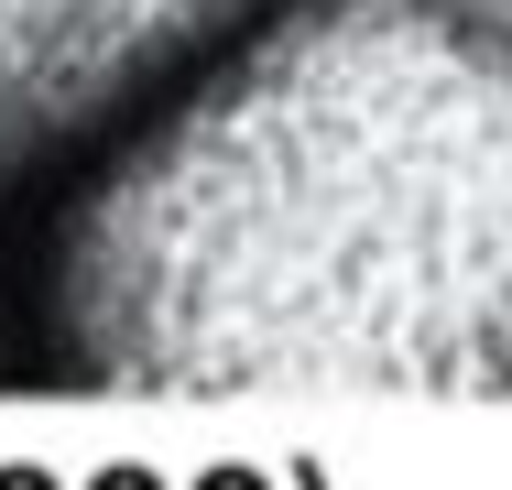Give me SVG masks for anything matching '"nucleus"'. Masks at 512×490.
Returning <instances> with one entry per match:
<instances>
[{"label": "nucleus", "instance_id": "f257e3e1", "mask_svg": "<svg viewBox=\"0 0 512 490\" xmlns=\"http://www.w3.org/2000/svg\"><path fill=\"white\" fill-rule=\"evenodd\" d=\"M120 392H512V0H306L77 218Z\"/></svg>", "mask_w": 512, "mask_h": 490}, {"label": "nucleus", "instance_id": "f03ea898", "mask_svg": "<svg viewBox=\"0 0 512 490\" xmlns=\"http://www.w3.org/2000/svg\"><path fill=\"white\" fill-rule=\"evenodd\" d=\"M229 11L240 0H0V175L131 98Z\"/></svg>", "mask_w": 512, "mask_h": 490}]
</instances>
